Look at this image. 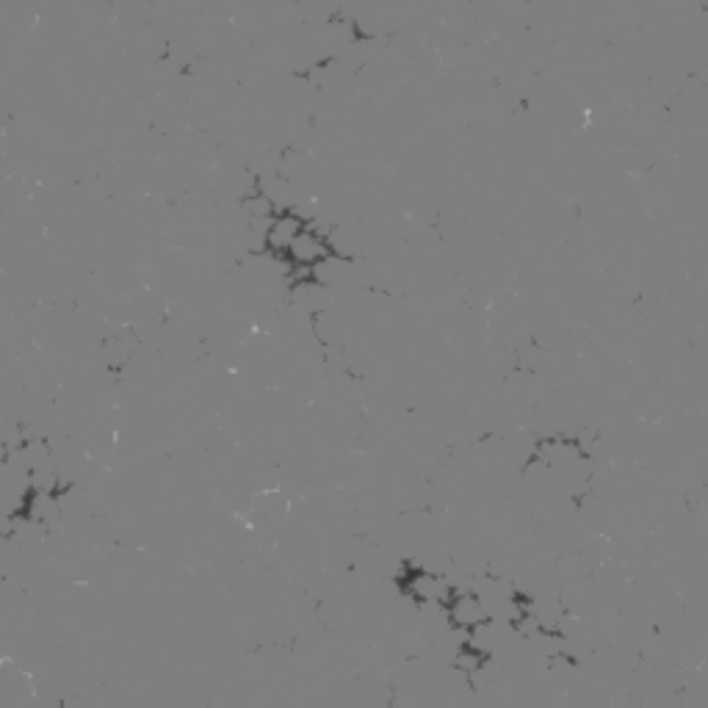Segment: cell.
<instances>
[{"instance_id":"obj_1","label":"cell","mask_w":708,"mask_h":708,"mask_svg":"<svg viewBox=\"0 0 708 708\" xmlns=\"http://www.w3.org/2000/svg\"><path fill=\"white\" fill-rule=\"evenodd\" d=\"M399 587H402L407 598H413V601H418L421 606H443V609H446L451 598L457 595V587H454L446 576L429 573V570L418 565H410L404 570Z\"/></svg>"},{"instance_id":"obj_2","label":"cell","mask_w":708,"mask_h":708,"mask_svg":"<svg viewBox=\"0 0 708 708\" xmlns=\"http://www.w3.org/2000/svg\"><path fill=\"white\" fill-rule=\"evenodd\" d=\"M446 620H449V626L454 628V631H465V634H468L471 628L482 626V623L490 620V609H487L482 595L457 590V595H454L449 606H446Z\"/></svg>"},{"instance_id":"obj_3","label":"cell","mask_w":708,"mask_h":708,"mask_svg":"<svg viewBox=\"0 0 708 708\" xmlns=\"http://www.w3.org/2000/svg\"><path fill=\"white\" fill-rule=\"evenodd\" d=\"M305 230V222L294 216V213H280V216H272V222L266 227L263 233V241H266V249H272L277 255H285L288 247L294 244L296 236Z\"/></svg>"},{"instance_id":"obj_4","label":"cell","mask_w":708,"mask_h":708,"mask_svg":"<svg viewBox=\"0 0 708 708\" xmlns=\"http://www.w3.org/2000/svg\"><path fill=\"white\" fill-rule=\"evenodd\" d=\"M133 352H136V341H130L125 335H117V338H111V341H106V346H103L106 366L111 368V371H117V374L130 366Z\"/></svg>"}]
</instances>
